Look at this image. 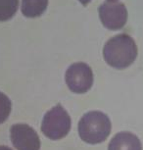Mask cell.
<instances>
[{
	"label": "cell",
	"mask_w": 143,
	"mask_h": 150,
	"mask_svg": "<svg viewBox=\"0 0 143 150\" xmlns=\"http://www.w3.org/2000/svg\"><path fill=\"white\" fill-rule=\"evenodd\" d=\"M103 57L109 66L118 70L130 67L137 57L135 42L125 33L115 35L106 42Z\"/></svg>",
	"instance_id": "cell-1"
},
{
	"label": "cell",
	"mask_w": 143,
	"mask_h": 150,
	"mask_svg": "<svg viewBox=\"0 0 143 150\" xmlns=\"http://www.w3.org/2000/svg\"><path fill=\"white\" fill-rule=\"evenodd\" d=\"M82 5V6H85V7H86L87 5L90 3V2L92 1V0H77Z\"/></svg>",
	"instance_id": "cell-11"
},
{
	"label": "cell",
	"mask_w": 143,
	"mask_h": 150,
	"mask_svg": "<svg viewBox=\"0 0 143 150\" xmlns=\"http://www.w3.org/2000/svg\"><path fill=\"white\" fill-rule=\"evenodd\" d=\"M108 150H142V143L136 134L130 132H120L111 139Z\"/></svg>",
	"instance_id": "cell-7"
},
{
	"label": "cell",
	"mask_w": 143,
	"mask_h": 150,
	"mask_svg": "<svg viewBox=\"0 0 143 150\" xmlns=\"http://www.w3.org/2000/svg\"><path fill=\"white\" fill-rule=\"evenodd\" d=\"M0 150H13V149H11L10 147L5 145H0Z\"/></svg>",
	"instance_id": "cell-12"
},
{
	"label": "cell",
	"mask_w": 143,
	"mask_h": 150,
	"mask_svg": "<svg viewBox=\"0 0 143 150\" xmlns=\"http://www.w3.org/2000/svg\"><path fill=\"white\" fill-rule=\"evenodd\" d=\"M112 124L105 113L90 111L82 116L78 123V134L85 142L98 144L107 139L111 134Z\"/></svg>",
	"instance_id": "cell-2"
},
{
	"label": "cell",
	"mask_w": 143,
	"mask_h": 150,
	"mask_svg": "<svg viewBox=\"0 0 143 150\" xmlns=\"http://www.w3.org/2000/svg\"><path fill=\"white\" fill-rule=\"evenodd\" d=\"M72 127V120L68 112L61 104H57L44 115L41 132L52 140L62 139L68 135Z\"/></svg>",
	"instance_id": "cell-3"
},
{
	"label": "cell",
	"mask_w": 143,
	"mask_h": 150,
	"mask_svg": "<svg viewBox=\"0 0 143 150\" xmlns=\"http://www.w3.org/2000/svg\"><path fill=\"white\" fill-rule=\"evenodd\" d=\"M10 138L17 150H40L38 134L29 125H13L10 129Z\"/></svg>",
	"instance_id": "cell-6"
},
{
	"label": "cell",
	"mask_w": 143,
	"mask_h": 150,
	"mask_svg": "<svg viewBox=\"0 0 143 150\" xmlns=\"http://www.w3.org/2000/svg\"><path fill=\"white\" fill-rule=\"evenodd\" d=\"M65 80L72 92L82 94L87 92L93 86V72L86 63L77 62L67 69Z\"/></svg>",
	"instance_id": "cell-4"
},
{
	"label": "cell",
	"mask_w": 143,
	"mask_h": 150,
	"mask_svg": "<svg viewBox=\"0 0 143 150\" xmlns=\"http://www.w3.org/2000/svg\"><path fill=\"white\" fill-rule=\"evenodd\" d=\"M98 15L106 29L117 30L122 29L127 23V9L125 5L118 1L106 0L98 7Z\"/></svg>",
	"instance_id": "cell-5"
},
{
	"label": "cell",
	"mask_w": 143,
	"mask_h": 150,
	"mask_svg": "<svg viewBox=\"0 0 143 150\" xmlns=\"http://www.w3.org/2000/svg\"><path fill=\"white\" fill-rule=\"evenodd\" d=\"M49 0H21V13L26 18H37L47 10Z\"/></svg>",
	"instance_id": "cell-8"
},
{
	"label": "cell",
	"mask_w": 143,
	"mask_h": 150,
	"mask_svg": "<svg viewBox=\"0 0 143 150\" xmlns=\"http://www.w3.org/2000/svg\"><path fill=\"white\" fill-rule=\"evenodd\" d=\"M108 1H117V0H108Z\"/></svg>",
	"instance_id": "cell-13"
},
{
	"label": "cell",
	"mask_w": 143,
	"mask_h": 150,
	"mask_svg": "<svg viewBox=\"0 0 143 150\" xmlns=\"http://www.w3.org/2000/svg\"><path fill=\"white\" fill-rule=\"evenodd\" d=\"M11 109H12V103L9 97L0 91V125L3 124L8 119Z\"/></svg>",
	"instance_id": "cell-10"
},
{
	"label": "cell",
	"mask_w": 143,
	"mask_h": 150,
	"mask_svg": "<svg viewBox=\"0 0 143 150\" xmlns=\"http://www.w3.org/2000/svg\"><path fill=\"white\" fill-rule=\"evenodd\" d=\"M20 0H0V22H7L17 14Z\"/></svg>",
	"instance_id": "cell-9"
}]
</instances>
